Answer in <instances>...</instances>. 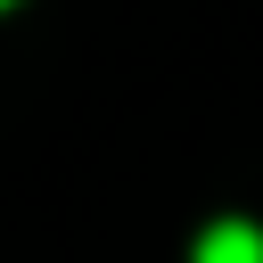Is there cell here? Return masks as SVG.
I'll return each instance as SVG.
<instances>
[{
	"mask_svg": "<svg viewBox=\"0 0 263 263\" xmlns=\"http://www.w3.org/2000/svg\"><path fill=\"white\" fill-rule=\"evenodd\" d=\"M189 263H263V230L255 222H214V230H197Z\"/></svg>",
	"mask_w": 263,
	"mask_h": 263,
	"instance_id": "cell-1",
	"label": "cell"
},
{
	"mask_svg": "<svg viewBox=\"0 0 263 263\" xmlns=\"http://www.w3.org/2000/svg\"><path fill=\"white\" fill-rule=\"evenodd\" d=\"M0 8H8V0H0Z\"/></svg>",
	"mask_w": 263,
	"mask_h": 263,
	"instance_id": "cell-2",
	"label": "cell"
}]
</instances>
